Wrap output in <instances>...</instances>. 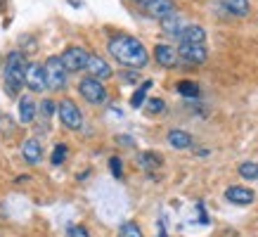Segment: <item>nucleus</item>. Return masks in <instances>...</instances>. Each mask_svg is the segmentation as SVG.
Returning a JSON list of instances; mask_svg holds the SVG:
<instances>
[{"mask_svg": "<svg viewBox=\"0 0 258 237\" xmlns=\"http://www.w3.org/2000/svg\"><path fill=\"white\" fill-rule=\"evenodd\" d=\"M26 88L33 93H40L47 88V76H45V64L40 62H29L26 69Z\"/></svg>", "mask_w": 258, "mask_h": 237, "instance_id": "0eeeda50", "label": "nucleus"}, {"mask_svg": "<svg viewBox=\"0 0 258 237\" xmlns=\"http://www.w3.org/2000/svg\"><path fill=\"white\" fill-rule=\"evenodd\" d=\"M38 114H43L45 118H50L52 114H57V104L52 102V100H43L40 107H38Z\"/></svg>", "mask_w": 258, "mask_h": 237, "instance_id": "a878e982", "label": "nucleus"}, {"mask_svg": "<svg viewBox=\"0 0 258 237\" xmlns=\"http://www.w3.org/2000/svg\"><path fill=\"white\" fill-rule=\"evenodd\" d=\"M131 3H138V5H142V8H147L152 0H131Z\"/></svg>", "mask_w": 258, "mask_h": 237, "instance_id": "c756f323", "label": "nucleus"}, {"mask_svg": "<svg viewBox=\"0 0 258 237\" xmlns=\"http://www.w3.org/2000/svg\"><path fill=\"white\" fill-rule=\"evenodd\" d=\"M180 43H189V45H204L206 40V29L199 26V24H187L178 36Z\"/></svg>", "mask_w": 258, "mask_h": 237, "instance_id": "f8f14e48", "label": "nucleus"}, {"mask_svg": "<svg viewBox=\"0 0 258 237\" xmlns=\"http://www.w3.org/2000/svg\"><path fill=\"white\" fill-rule=\"evenodd\" d=\"M59 57H62V62H64V67H67V71H83L88 67L90 52H88L83 45H69Z\"/></svg>", "mask_w": 258, "mask_h": 237, "instance_id": "423d86ee", "label": "nucleus"}, {"mask_svg": "<svg viewBox=\"0 0 258 237\" xmlns=\"http://www.w3.org/2000/svg\"><path fill=\"white\" fill-rule=\"evenodd\" d=\"M147 109H149V114H164L166 102L161 100V97H152V100L147 102Z\"/></svg>", "mask_w": 258, "mask_h": 237, "instance_id": "393cba45", "label": "nucleus"}, {"mask_svg": "<svg viewBox=\"0 0 258 237\" xmlns=\"http://www.w3.org/2000/svg\"><path fill=\"white\" fill-rule=\"evenodd\" d=\"M116 142H118V145H128V147H135V140H133V138H128V135H118Z\"/></svg>", "mask_w": 258, "mask_h": 237, "instance_id": "c85d7f7f", "label": "nucleus"}, {"mask_svg": "<svg viewBox=\"0 0 258 237\" xmlns=\"http://www.w3.org/2000/svg\"><path fill=\"white\" fill-rule=\"evenodd\" d=\"M149 88H152V81L147 79V81H145V83H142V86L133 93V97H131V107H133V109L142 107V102H145V97H147V90H149Z\"/></svg>", "mask_w": 258, "mask_h": 237, "instance_id": "5701e85b", "label": "nucleus"}, {"mask_svg": "<svg viewBox=\"0 0 258 237\" xmlns=\"http://www.w3.org/2000/svg\"><path fill=\"white\" fill-rule=\"evenodd\" d=\"M223 3V8L227 12H232L235 17H246L251 12V3L249 0H220Z\"/></svg>", "mask_w": 258, "mask_h": 237, "instance_id": "a211bd4d", "label": "nucleus"}, {"mask_svg": "<svg viewBox=\"0 0 258 237\" xmlns=\"http://www.w3.org/2000/svg\"><path fill=\"white\" fill-rule=\"evenodd\" d=\"M175 90H178V93L182 95V97H199V86H197L195 81H189V79L178 81Z\"/></svg>", "mask_w": 258, "mask_h": 237, "instance_id": "aec40b11", "label": "nucleus"}, {"mask_svg": "<svg viewBox=\"0 0 258 237\" xmlns=\"http://www.w3.org/2000/svg\"><path fill=\"white\" fill-rule=\"evenodd\" d=\"M145 10H147L149 17H154V19H159V22H161L164 17H168V15H173V12H175V3H173V0H152Z\"/></svg>", "mask_w": 258, "mask_h": 237, "instance_id": "2eb2a0df", "label": "nucleus"}, {"mask_svg": "<svg viewBox=\"0 0 258 237\" xmlns=\"http://www.w3.org/2000/svg\"><path fill=\"white\" fill-rule=\"evenodd\" d=\"M79 93H81V97H83L88 104H104V102H107V97H109V93H107L104 83H102V81H97V79H93V76L81 79Z\"/></svg>", "mask_w": 258, "mask_h": 237, "instance_id": "39448f33", "label": "nucleus"}, {"mask_svg": "<svg viewBox=\"0 0 258 237\" xmlns=\"http://www.w3.org/2000/svg\"><path fill=\"white\" fill-rule=\"evenodd\" d=\"M154 60H157L159 67H166V69H171V67H175L180 60L178 50L173 45H166V43H159V45H154Z\"/></svg>", "mask_w": 258, "mask_h": 237, "instance_id": "9b49d317", "label": "nucleus"}, {"mask_svg": "<svg viewBox=\"0 0 258 237\" xmlns=\"http://www.w3.org/2000/svg\"><path fill=\"white\" fill-rule=\"evenodd\" d=\"M22 157L29 164H38L40 159H43V145H40L38 138H26L22 142Z\"/></svg>", "mask_w": 258, "mask_h": 237, "instance_id": "ddd939ff", "label": "nucleus"}, {"mask_svg": "<svg viewBox=\"0 0 258 237\" xmlns=\"http://www.w3.org/2000/svg\"><path fill=\"white\" fill-rule=\"evenodd\" d=\"M225 199L235 206H249L256 199V192L251 188H244V185H230V188H225Z\"/></svg>", "mask_w": 258, "mask_h": 237, "instance_id": "1a4fd4ad", "label": "nucleus"}, {"mask_svg": "<svg viewBox=\"0 0 258 237\" xmlns=\"http://www.w3.org/2000/svg\"><path fill=\"white\" fill-rule=\"evenodd\" d=\"M67 237H90V232H88L83 225H71V228L67 230Z\"/></svg>", "mask_w": 258, "mask_h": 237, "instance_id": "cd10ccee", "label": "nucleus"}, {"mask_svg": "<svg viewBox=\"0 0 258 237\" xmlns=\"http://www.w3.org/2000/svg\"><path fill=\"white\" fill-rule=\"evenodd\" d=\"M43 64H45L47 88H50V90H62V88H67L69 71H67V67H64L62 57H59V55H50Z\"/></svg>", "mask_w": 258, "mask_h": 237, "instance_id": "7ed1b4c3", "label": "nucleus"}, {"mask_svg": "<svg viewBox=\"0 0 258 237\" xmlns=\"http://www.w3.org/2000/svg\"><path fill=\"white\" fill-rule=\"evenodd\" d=\"M57 116L69 131H81V126H83V111L71 97H62L57 102Z\"/></svg>", "mask_w": 258, "mask_h": 237, "instance_id": "20e7f679", "label": "nucleus"}, {"mask_svg": "<svg viewBox=\"0 0 258 237\" xmlns=\"http://www.w3.org/2000/svg\"><path fill=\"white\" fill-rule=\"evenodd\" d=\"M166 140H168V145L173 150H189L192 147V135L187 131H182V128H171L168 135H166Z\"/></svg>", "mask_w": 258, "mask_h": 237, "instance_id": "dca6fc26", "label": "nucleus"}, {"mask_svg": "<svg viewBox=\"0 0 258 237\" xmlns=\"http://www.w3.org/2000/svg\"><path fill=\"white\" fill-rule=\"evenodd\" d=\"M178 55H180L182 62H187V64H204L206 60H209V50H206V45H189V43H180Z\"/></svg>", "mask_w": 258, "mask_h": 237, "instance_id": "6e6552de", "label": "nucleus"}, {"mask_svg": "<svg viewBox=\"0 0 258 237\" xmlns=\"http://www.w3.org/2000/svg\"><path fill=\"white\" fill-rule=\"evenodd\" d=\"M109 168H111V175H114V178H121V175H123V164H121L118 157L109 159Z\"/></svg>", "mask_w": 258, "mask_h": 237, "instance_id": "bb28decb", "label": "nucleus"}, {"mask_svg": "<svg viewBox=\"0 0 258 237\" xmlns=\"http://www.w3.org/2000/svg\"><path fill=\"white\" fill-rule=\"evenodd\" d=\"M138 164H140V168L152 171V168H159V166L164 164V159L159 157V154H154V152H140L138 154Z\"/></svg>", "mask_w": 258, "mask_h": 237, "instance_id": "6ab92c4d", "label": "nucleus"}, {"mask_svg": "<svg viewBox=\"0 0 258 237\" xmlns=\"http://www.w3.org/2000/svg\"><path fill=\"white\" fill-rule=\"evenodd\" d=\"M86 71L93 76V79H97V81H107V79H111V76H114V71H111L109 62H107L104 57H100V55H93V52H90V60H88Z\"/></svg>", "mask_w": 258, "mask_h": 237, "instance_id": "9d476101", "label": "nucleus"}, {"mask_svg": "<svg viewBox=\"0 0 258 237\" xmlns=\"http://www.w3.org/2000/svg\"><path fill=\"white\" fill-rule=\"evenodd\" d=\"M107 50L121 67H128V69H142L149 62L147 47L142 45L135 36H128V33L111 36L109 43H107Z\"/></svg>", "mask_w": 258, "mask_h": 237, "instance_id": "f257e3e1", "label": "nucleus"}, {"mask_svg": "<svg viewBox=\"0 0 258 237\" xmlns=\"http://www.w3.org/2000/svg\"><path fill=\"white\" fill-rule=\"evenodd\" d=\"M118 237H145V232L135 221H125L118 228Z\"/></svg>", "mask_w": 258, "mask_h": 237, "instance_id": "4be33fe9", "label": "nucleus"}, {"mask_svg": "<svg viewBox=\"0 0 258 237\" xmlns=\"http://www.w3.org/2000/svg\"><path fill=\"white\" fill-rule=\"evenodd\" d=\"M67 152H69V147H67L64 142H59V145H55V147H52V157H50V161H52V166H59V164H64V159H67Z\"/></svg>", "mask_w": 258, "mask_h": 237, "instance_id": "b1692460", "label": "nucleus"}, {"mask_svg": "<svg viewBox=\"0 0 258 237\" xmlns=\"http://www.w3.org/2000/svg\"><path fill=\"white\" fill-rule=\"evenodd\" d=\"M237 173L242 175L244 181H258V164L256 161H242Z\"/></svg>", "mask_w": 258, "mask_h": 237, "instance_id": "412c9836", "label": "nucleus"}, {"mask_svg": "<svg viewBox=\"0 0 258 237\" xmlns=\"http://www.w3.org/2000/svg\"><path fill=\"white\" fill-rule=\"evenodd\" d=\"M26 69H29L26 55L22 50H10L5 57V67H3V83H5L8 95H17L22 86H26Z\"/></svg>", "mask_w": 258, "mask_h": 237, "instance_id": "f03ea898", "label": "nucleus"}, {"mask_svg": "<svg viewBox=\"0 0 258 237\" xmlns=\"http://www.w3.org/2000/svg\"><path fill=\"white\" fill-rule=\"evenodd\" d=\"M17 116H19V121H22V124H31L33 118L38 116V104L33 102V100L29 97V95H24V97H19Z\"/></svg>", "mask_w": 258, "mask_h": 237, "instance_id": "4468645a", "label": "nucleus"}, {"mask_svg": "<svg viewBox=\"0 0 258 237\" xmlns=\"http://www.w3.org/2000/svg\"><path fill=\"white\" fill-rule=\"evenodd\" d=\"M161 29H164L166 33H171V36H175V38H178L180 31L185 29V24H182V17L175 15V12H173V15H168V17H164V19H161Z\"/></svg>", "mask_w": 258, "mask_h": 237, "instance_id": "f3484780", "label": "nucleus"}]
</instances>
